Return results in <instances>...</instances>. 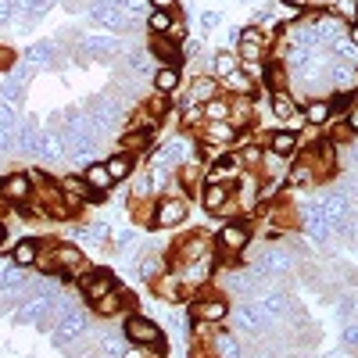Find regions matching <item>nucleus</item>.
<instances>
[{"label":"nucleus","mask_w":358,"mask_h":358,"mask_svg":"<svg viewBox=\"0 0 358 358\" xmlns=\"http://www.w3.org/2000/svg\"><path fill=\"white\" fill-rule=\"evenodd\" d=\"M115 287H122V280H118L111 268H101V265H90L86 273L79 276V294H83L86 305H94L97 297H104V294L115 290Z\"/></svg>","instance_id":"423d86ee"},{"label":"nucleus","mask_w":358,"mask_h":358,"mask_svg":"<svg viewBox=\"0 0 358 358\" xmlns=\"http://www.w3.org/2000/svg\"><path fill=\"white\" fill-rule=\"evenodd\" d=\"M18 315L25 322H40L43 315H54V297L50 294H36V297H29V301L18 305Z\"/></svg>","instance_id":"393cba45"},{"label":"nucleus","mask_w":358,"mask_h":358,"mask_svg":"<svg viewBox=\"0 0 358 358\" xmlns=\"http://www.w3.org/2000/svg\"><path fill=\"white\" fill-rule=\"evenodd\" d=\"M330 4H334V0H308V11H326Z\"/></svg>","instance_id":"e433bc0d"},{"label":"nucleus","mask_w":358,"mask_h":358,"mask_svg":"<svg viewBox=\"0 0 358 358\" xmlns=\"http://www.w3.org/2000/svg\"><path fill=\"white\" fill-rule=\"evenodd\" d=\"M187 215H190L187 194H162L155 197V208H151V229H176L187 222Z\"/></svg>","instance_id":"7ed1b4c3"},{"label":"nucleus","mask_w":358,"mask_h":358,"mask_svg":"<svg viewBox=\"0 0 358 358\" xmlns=\"http://www.w3.org/2000/svg\"><path fill=\"white\" fill-rule=\"evenodd\" d=\"M194 136H197L201 147H215L219 155H222V151H233L236 140H241V133H236V129L226 122V118H222V122H204Z\"/></svg>","instance_id":"9d476101"},{"label":"nucleus","mask_w":358,"mask_h":358,"mask_svg":"<svg viewBox=\"0 0 358 358\" xmlns=\"http://www.w3.org/2000/svg\"><path fill=\"white\" fill-rule=\"evenodd\" d=\"M8 241V229H4V222H0V244H4Z\"/></svg>","instance_id":"ea45409f"},{"label":"nucleus","mask_w":358,"mask_h":358,"mask_svg":"<svg viewBox=\"0 0 358 358\" xmlns=\"http://www.w3.org/2000/svg\"><path fill=\"white\" fill-rule=\"evenodd\" d=\"M94 315L97 319H111V315H126V312H133V297H129V290L126 287H115V290H108L104 297H97L94 305Z\"/></svg>","instance_id":"dca6fc26"},{"label":"nucleus","mask_w":358,"mask_h":358,"mask_svg":"<svg viewBox=\"0 0 358 358\" xmlns=\"http://www.w3.org/2000/svg\"><path fill=\"white\" fill-rule=\"evenodd\" d=\"M147 4L158 11H179V0H147Z\"/></svg>","instance_id":"f704fd0d"},{"label":"nucleus","mask_w":358,"mask_h":358,"mask_svg":"<svg viewBox=\"0 0 358 358\" xmlns=\"http://www.w3.org/2000/svg\"><path fill=\"white\" fill-rule=\"evenodd\" d=\"M229 301H226V294H215V290H208V294H194V305H190V319L197 322H208V326H222L229 319Z\"/></svg>","instance_id":"20e7f679"},{"label":"nucleus","mask_w":358,"mask_h":358,"mask_svg":"<svg viewBox=\"0 0 358 358\" xmlns=\"http://www.w3.org/2000/svg\"><path fill=\"white\" fill-rule=\"evenodd\" d=\"M151 287H155V297H162L169 305H179V301H187V297H194V290L183 283V276H179L176 268H165L162 276H155Z\"/></svg>","instance_id":"f8f14e48"},{"label":"nucleus","mask_w":358,"mask_h":358,"mask_svg":"<svg viewBox=\"0 0 358 358\" xmlns=\"http://www.w3.org/2000/svg\"><path fill=\"white\" fill-rule=\"evenodd\" d=\"M255 358H273V355H268V351H258V355H255Z\"/></svg>","instance_id":"a19ab883"},{"label":"nucleus","mask_w":358,"mask_h":358,"mask_svg":"<svg viewBox=\"0 0 358 358\" xmlns=\"http://www.w3.org/2000/svg\"><path fill=\"white\" fill-rule=\"evenodd\" d=\"M201 208L208 215H215V219H226L236 212V201H233V187L226 183H204L201 187Z\"/></svg>","instance_id":"6e6552de"},{"label":"nucleus","mask_w":358,"mask_h":358,"mask_svg":"<svg viewBox=\"0 0 358 358\" xmlns=\"http://www.w3.org/2000/svg\"><path fill=\"white\" fill-rule=\"evenodd\" d=\"M219 86H222V94H226V97H258V94H262V86H258L244 69H236V72L222 76Z\"/></svg>","instance_id":"412c9836"},{"label":"nucleus","mask_w":358,"mask_h":358,"mask_svg":"<svg viewBox=\"0 0 358 358\" xmlns=\"http://www.w3.org/2000/svg\"><path fill=\"white\" fill-rule=\"evenodd\" d=\"M244 176V165L236 158V151H222L215 155L212 162L204 165V183H226V187H236V179Z\"/></svg>","instance_id":"0eeeda50"},{"label":"nucleus","mask_w":358,"mask_h":358,"mask_svg":"<svg viewBox=\"0 0 358 358\" xmlns=\"http://www.w3.org/2000/svg\"><path fill=\"white\" fill-rule=\"evenodd\" d=\"M122 337H126L133 348L165 355V330H162L151 315H143V312H126V319H122Z\"/></svg>","instance_id":"f257e3e1"},{"label":"nucleus","mask_w":358,"mask_h":358,"mask_svg":"<svg viewBox=\"0 0 358 358\" xmlns=\"http://www.w3.org/2000/svg\"><path fill=\"white\" fill-rule=\"evenodd\" d=\"M50 255H54V265H57V276H65V280H76L79 283V276L90 268V262H86V255H83L79 244L54 241L50 244Z\"/></svg>","instance_id":"39448f33"},{"label":"nucleus","mask_w":358,"mask_h":358,"mask_svg":"<svg viewBox=\"0 0 358 358\" xmlns=\"http://www.w3.org/2000/svg\"><path fill=\"white\" fill-rule=\"evenodd\" d=\"M241 69V57H236V50H215L212 54V76L215 79H222V76H229V72H236Z\"/></svg>","instance_id":"bb28decb"},{"label":"nucleus","mask_w":358,"mask_h":358,"mask_svg":"<svg viewBox=\"0 0 358 358\" xmlns=\"http://www.w3.org/2000/svg\"><path fill=\"white\" fill-rule=\"evenodd\" d=\"M262 147H265V151H273V155H280V158H287V162H294L297 151H301V133L276 126V129H268L262 136Z\"/></svg>","instance_id":"ddd939ff"},{"label":"nucleus","mask_w":358,"mask_h":358,"mask_svg":"<svg viewBox=\"0 0 358 358\" xmlns=\"http://www.w3.org/2000/svg\"><path fill=\"white\" fill-rule=\"evenodd\" d=\"M355 25H358V18H355Z\"/></svg>","instance_id":"37998d69"},{"label":"nucleus","mask_w":358,"mask_h":358,"mask_svg":"<svg viewBox=\"0 0 358 358\" xmlns=\"http://www.w3.org/2000/svg\"><path fill=\"white\" fill-rule=\"evenodd\" d=\"M165 36H169L172 43H187V36H190V29H187V18L179 15V11H176V18H172V29H169Z\"/></svg>","instance_id":"2f4dec72"},{"label":"nucleus","mask_w":358,"mask_h":358,"mask_svg":"<svg viewBox=\"0 0 358 358\" xmlns=\"http://www.w3.org/2000/svg\"><path fill=\"white\" fill-rule=\"evenodd\" d=\"M15 65H18V54H15L8 43H0V76L15 72Z\"/></svg>","instance_id":"473e14b6"},{"label":"nucleus","mask_w":358,"mask_h":358,"mask_svg":"<svg viewBox=\"0 0 358 358\" xmlns=\"http://www.w3.org/2000/svg\"><path fill=\"white\" fill-rule=\"evenodd\" d=\"M147 50H151V57H158L162 65H172V69H183V65H187V50H183V43H172L169 36H151Z\"/></svg>","instance_id":"6ab92c4d"},{"label":"nucleus","mask_w":358,"mask_h":358,"mask_svg":"<svg viewBox=\"0 0 358 358\" xmlns=\"http://www.w3.org/2000/svg\"><path fill=\"white\" fill-rule=\"evenodd\" d=\"M276 4H290V8H305L308 11V0H276Z\"/></svg>","instance_id":"4c0bfd02"},{"label":"nucleus","mask_w":358,"mask_h":358,"mask_svg":"<svg viewBox=\"0 0 358 358\" xmlns=\"http://www.w3.org/2000/svg\"><path fill=\"white\" fill-rule=\"evenodd\" d=\"M172 18H176V11L151 8V11H147V18H143V25H147V33H151V36H165L169 29H172Z\"/></svg>","instance_id":"a878e982"},{"label":"nucleus","mask_w":358,"mask_h":358,"mask_svg":"<svg viewBox=\"0 0 358 358\" xmlns=\"http://www.w3.org/2000/svg\"><path fill=\"white\" fill-rule=\"evenodd\" d=\"M219 94H222V86H219V79H215L212 72H194L179 97H183V108H187V104H197V108H201V104H208V101L219 97Z\"/></svg>","instance_id":"1a4fd4ad"},{"label":"nucleus","mask_w":358,"mask_h":358,"mask_svg":"<svg viewBox=\"0 0 358 358\" xmlns=\"http://www.w3.org/2000/svg\"><path fill=\"white\" fill-rule=\"evenodd\" d=\"M301 108H305V122H308V129H326V126H330L334 118H337L330 97H312V101H305Z\"/></svg>","instance_id":"4be33fe9"},{"label":"nucleus","mask_w":358,"mask_h":358,"mask_svg":"<svg viewBox=\"0 0 358 358\" xmlns=\"http://www.w3.org/2000/svg\"><path fill=\"white\" fill-rule=\"evenodd\" d=\"M104 165H108V172H111V179H115V187H118V183H129L133 172H136V155L115 151L111 158H104Z\"/></svg>","instance_id":"b1692460"},{"label":"nucleus","mask_w":358,"mask_h":358,"mask_svg":"<svg viewBox=\"0 0 358 358\" xmlns=\"http://www.w3.org/2000/svg\"><path fill=\"white\" fill-rule=\"evenodd\" d=\"M0 194H4L15 204H25V201H33L36 197V187H33V179H29V172H8L4 179H0Z\"/></svg>","instance_id":"f3484780"},{"label":"nucleus","mask_w":358,"mask_h":358,"mask_svg":"<svg viewBox=\"0 0 358 358\" xmlns=\"http://www.w3.org/2000/svg\"><path fill=\"white\" fill-rule=\"evenodd\" d=\"M43 248H47V241H40V236H22V241L11 248V262H15L18 268H36Z\"/></svg>","instance_id":"5701e85b"},{"label":"nucleus","mask_w":358,"mask_h":358,"mask_svg":"<svg viewBox=\"0 0 358 358\" xmlns=\"http://www.w3.org/2000/svg\"><path fill=\"white\" fill-rule=\"evenodd\" d=\"M229 315H233V322H236V330H244V334H251V337L265 334L268 326H273V319L265 315V308L255 301V297H251L244 308H236V312H229Z\"/></svg>","instance_id":"4468645a"},{"label":"nucleus","mask_w":358,"mask_h":358,"mask_svg":"<svg viewBox=\"0 0 358 358\" xmlns=\"http://www.w3.org/2000/svg\"><path fill=\"white\" fill-rule=\"evenodd\" d=\"M201 111H204V122H229V97L226 94H219V97H212L208 104H201Z\"/></svg>","instance_id":"cd10ccee"},{"label":"nucleus","mask_w":358,"mask_h":358,"mask_svg":"<svg viewBox=\"0 0 358 358\" xmlns=\"http://www.w3.org/2000/svg\"><path fill=\"white\" fill-rule=\"evenodd\" d=\"M86 330H90V315H86L83 308H69V312L57 315L54 341H57V344H72V341L86 337Z\"/></svg>","instance_id":"9b49d317"},{"label":"nucleus","mask_w":358,"mask_h":358,"mask_svg":"<svg viewBox=\"0 0 358 358\" xmlns=\"http://www.w3.org/2000/svg\"><path fill=\"white\" fill-rule=\"evenodd\" d=\"M341 122H344V129H348V136H355L358 140V97L344 108V115H341Z\"/></svg>","instance_id":"7c9ffc66"},{"label":"nucleus","mask_w":358,"mask_h":358,"mask_svg":"<svg viewBox=\"0 0 358 358\" xmlns=\"http://www.w3.org/2000/svg\"><path fill=\"white\" fill-rule=\"evenodd\" d=\"M151 86H155V94H162V97H179L183 94V69H172V65H158V72L151 76Z\"/></svg>","instance_id":"aec40b11"},{"label":"nucleus","mask_w":358,"mask_h":358,"mask_svg":"<svg viewBox=\"0 0 358 358\" xmlns=\"http://www.w3.org/2000/svg\"><path fill=\"white\" fill-rule=\"evenodd\" d=\"M258 118V97H229V126L236 133H248Z\"/></svg>","instance_id":"a211bd4d"},{"label":"nucleus","mask_w":358,"mask_h":358,"mask_svg":"<svg viewBox=\"0 0 358 358\" xmlns=\"http://www.w3.org/2000/svg\"><path fill=\"white\" fill-rule=\"evenodd\" d=\"M201 25H204V29H212V25H219V15H215V11H204V15H201Z\"/></svg>","instance_id":"c9c22d12"},{"label":"nucleus","mask_w":358,"mask_h":358,"mask_svg":"<svg viewBox=\"0 0 358 358\" xmlns=\"http://www.w3.org/2000/svg\"><path fill=\"white\" fill-rule=\"evenodd\" d=\"M341 341H344L348 348H358V322H351V326H344V334H341Z\"/></svg>","instance_id":"72a5a7b5"},{"label":"nucleus","mask_w":358,"mask_h":358,"mask_svg":"<svg viewBox=\"0 0 358 358\" xmlns=\"http://www.w3.org/2000/svg\"><path fill=\"white\" fill-rule=\"evenodd\" d=\"M268 115L276 118L280 129H294V133H305L308 122H305V108L297 104V97L290 90H273L268 94Z\"/></svg>","instance_id":"f03ea898"},{"label":"nucleus","mask_w":358,"mask_h":358,"mask_svg":"<svg viewBox=\"0 0 358 358\" xmlns=\"http://www.w3.org/2000/svg\"><path fill=\"white\" fill-rule=\"evenodd\" d=\"M326 11H330L334 18H341L344 25H355V18H358V0H334Z\"/></svg>","instance_id":"c756f323"},{"label":"nucleus","mask_w":358,"mask_h":358,"mask_svg":"<svg viewBox=\"0 0 358 358\" xmlns=\"http://www.w3.org/2000/svg\"><path fill=\"white\" fill-rule=\"evenodd\" d=\"M348 40L358 47V25H348Z\"/></svg>","instance_id":"58836bf2"},{"label":"nucleus","mask_w":358,"mask_h":358,"mask_svg":"<svg viewBox=\"0 0 358 358\" xmlns=\"http://www.w3.org/2000/svg\"><path fill=\"white\" fill-rule=\"evenodd\" d=\"M351 308H355V315H358V297H355V305H351Z\"/></svg>","instance_id":"79ce46f5"},{"label":"nucleus","mask_w":358,"mask_h":358,"mask_svg":"<svg viewBox=\"0 0 358 358\" xmlns=\"http://www.w3.org/2000/svg\"><path fill=\"white\" fill-rule=\"evenodd\" d=\"M83 172V179H86V190H90V204H101L104 197H108V190L115 187V179H111V172H108V165L104 162H90V165H83L79 169Z\"/></svg>","instance_id":"2eb2a0df"},{"label":"nucleus","mask_w":358,"mask_h":358,"mask_svg":"<svg viewBox=\"0 0 358 358\" xmlns=\"http://www.w3.org/2000/svg\"><path fill=\"white\" fill-rule=\"evenodd\" d=\"M57 187H62V194H69V197H79V201H86V197H90V190H86V179H83V172L62 176V179H57Z\"/></svg>","instance_id":"c85d7f7f"}]
</instances>
